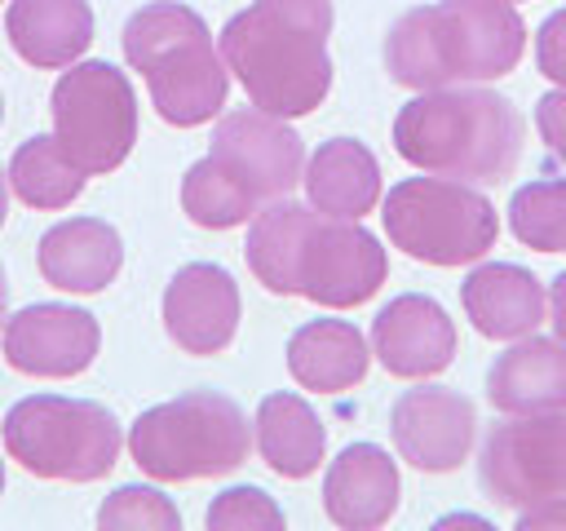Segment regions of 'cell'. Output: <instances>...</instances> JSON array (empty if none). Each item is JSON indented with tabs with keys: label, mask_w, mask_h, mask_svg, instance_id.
I'll return each instance as SVG.
<instances>
[{
	"label": "cell",
	"mask_w": 566,
	"mask_h": 531,
	"mask_svg": "<svg viewBox=\"0 0 566 531\" xmlns=\"http://www.w3.org/2000/svg\"><path fill=\"white\" fill-rule=\"evenodd\" d=\"M243 257L261 288L327 310L371 301L389 274V257L371 230L292 199H270L252 212Z\"/></svg>",
	"instance_id": "6da1fadb"
},
{
	"label": "cell",
	"mask_w": 566,
	"mask_h": 531,
	"mask_svg": "<svg viewBox=\"0 0 566 531\" xmlns=\"http://www.w3.org/2000/svg\"><path fill=\"white\" fill-rule=\"evenodd\" d=\"M332 0H252L221 27V62L248 102L296 119L332 88Z\"/></svg>",
	"instance_id": "7a4b0ae2"
},
{
	"label": "cell",
	"mask_w": 566,
	"mask_h": 531,
	"mask_svg": "<svg viewBox=\"0 0 566 531\" xmlns=\"http://www.w3.org/2000/svg\"><path fill=\"white\" fill-rule=\"evenodd\" d=\"M526 27L513 0H438L407 9L385 35V71L402 88L486 84L522 62Z\"/></svg>",
	"instance_id": "3957f363"
},
{
	"label": "cell",
	"mask_w": 566,
	"mask_h": 531,
	"mask_svg": "<svg viewBox=\"0 0 566 531\" xmlns=\"http://www.w3.org/2000/svg\"><path fill=\"white\" fill-rule=\"evenodd\" d=\"M394 150L433 177L495 186L522 159V115L482 84L424 88L398 111Z\"/></svg>",
	"instance_id": "277c9868"
},
{
	"label": "cell",
	"mask_w": 566,
	"mask_h": 531,
	"mask_svg": "<svg viewBox=\"0 0 566 531\" xmlns=\"http://www.w3.org/2000/svg\"><path fill=\"white\" fill-rule=\"evenodd\" d=\"M124 58L133 71H142L164 124L195 128L221 115L230 71L221 62V49L212 44L208 22L195 9L177 0L142 4L124 22Z\"/></svg>",
	"instance_id": "5b68a950"
},
{
	"label": "cell",
	"mask_w": 566,
	"mask_h": 531,
	"mask_svg": "<svg viewBox=\"0 0 566 531\" xmlns=\"http://www.w3.org/2000/svg\"><path fill=\"white\" fill-rule=\"evenodd\" d=\"M252 451V425L234 398L190 389L146 407L128 429L133 465L155 482H190L234 473Z\"/></svg>",
	"instance_id": "8992f818"
},
{
	"label": "cell",
	"mask_w": 566,
	"mask_h": 531,
	"mask_svg": "<svg viewBox=\"0 0 566 531\" xmlns=\"http://www.w3.org/2000/svg\"><path fill=\"white\" fill-rule=\"evenodd\" d=\"M0 442L35 478L97 482L115 469L124 434L119 420L93 398L31 394L4 412Z\"/></svg>",
	"instance_id": "52a82bcc"
},
{
	"label": "cell",
	"mask_w": 566,
	"mask_h": 531,
	"mask_svg": "<svg viewBox=\"0 0 566 531\" xmlns=\"http://www.w3.org/2000/svg\"><path fill=\"white\" fill-rule=\"evenodd\" d=\"M394 248L424 266H469L495 248L500 217L482 190L455 177H407L380 208Z\"/></svg>",
	"instance_id": "ba28073f"
},
{
	"label": "cell",
	"mask_w": 566,
	"mask_h": 531,
	"mask_svg": "<svg viewBox=\"0 0 566 531\" xmlns=\"http://www.w3.org/2000/svg\"><path fill=\"white\" fill-rule=\"evenodd\" d=\"M57 146L88 173H115L137 142V97L111 62H75L49 93Z\"/></svg>",
	"instance_id": "9c48e42d"
},
{
	"label": "cell",
	"mask_w": 566,
	"mask_h": 531,
	"mask_svg": "<svg viewBox=\"0 0 566 531\" xmlns=\"http://www.w3.org/2000/svg\"><path fill=\"white\" fill-rule=\"evenodd\" d=\"M478 478L500 509H526L566 491V407L500 420L482 442Z\"/></svg>",
	"instance_id": "30bf717a"
},
{
	"label": "cell",
	"mask_w": 566,
	"mask_h": 531,
	"mask_svg": "<svg viewBox=\"0 0 566 531\" xmlns=\"http://www.w3.org/2000/svg\"><path fill=\"white\" fill-rule=\"evenodd\" d=\"M208 155L256 199H283L305 177V146L296 128L283 115H270L261 106L226 111L212 128Z\"/></svg>",
	"instance_id": "8fae6325"
},
{
	"label": "cell",
	"mask_w": 566,
	"mask_h": 531,
	"mask_svg": "<svg viewBox=\"0 0 566 531\" xmlns=\"http://www.w3.org/2000/svg\"><path fill=\"white\" fill-rule=\"evenodd\" d=\"M97 345H102V327L80 305H53V301L22 305L18 314H4L0 327L4 363L40 381L80 376L97 358Z\"/></svg>",
	"instance_id": "7c38bea8"
},
{
	"label": "cell",
	"mask_w": 566,
	"mask_h": 531,
	"mask_svg": "<svg viewBox=\"0 0 566 531\" xmlns=\"http://www.w3.org/2000/svg\"><path fill=\"white\" fill-rule=\"evenodd\" d=\"M389 438L407 465L424 473H451L473 451L478 412L460 389H442V385L402 389L389 407Z\"/></svg>",
	"instance_id": "4fadbf2b"
},
{
	"label": "cell",
	"mask_w": 566,
	"mask_h": 531,
	"mask_svg": "<svg viewBox=\"0 0 566 531\" xmlns=\"http://www.w3.org/2000/svg\"><path fill=\"white\" fill-rule=\"evenodd\" d=\"M164 327L186 354H221L239 332V283L212 261L181 266L164 288Z\"/></svg>",
	"instance_id": "5bb4252c"
},
{
	"label": "cell",
	"mask_w": 566,
	"mask_h": 531,
	"mask_svg": "<svg viewBox=\"0 0 566 531\" xmlns=\"http://www.w3.org/2000/svg\"><path fill=\"white\" fill-rule=\"evenodd\" d=\"M371 354L402 381L438 376L455 358V323L433 296L402 292L371 319Z\"/></svg>",
	"instance_id": "9a60e30c"
},
{
	"label": "cell",
	"mask_w": 566,
	"mask_h": 531,
	"mask_svg": "<svg viewBox=\"0 0 566 531\" xmlns=\"http://www.w3.org/2000/svg\"><path fill=\"white\" fill-rule=\"evenodd\" d=\"M402 496L398 465L376 442H349L327 465L323 478V509L345 531H376L394 518Z\"/></svg>",
	"instance_id": "2e32d148"
},
{
	"label": "cell",
	"mask_w": 566,
	"mask_h": 531,
	"mask_svg": "<svg viewBox=\"0 0 566 531\" xmlns=\"http://www.w3.org/2000/svg\"><path fill=\"white\" fill-rule=\"evenodd\" d=\"M35 266L44 283L88 296L115 283L124 266V243H119V230L102 217H66L40 235Z\"/></svg>",
	"instance_id": "e0dca14e"
},
{
	"label": "cell",
	"mask_w": 566,
	"mask_h": 531,
	"mask_svg": "<svg viewBox=\"0 0 566 531\" xmlns=\"http://www.w3.org/2000/svg\"><path fill=\"white\" fill-rule=\"evenodd\" d=\"M486 398L500 416H539L566 407V345L557 336H517L491 372Z\"/></svg>",
	"instance_id": "ac0fdd59"
},
{
	"label": "cell",
	"mask_w": 566,
	"mask_h": 531,
	"mask_svg": "<svg viewBox=\"0 0 566 531\" xmlns=\"http://www.w3.org/2000/svg\"><path fill=\"white\" fill-rule=\"evenodd\" d=\"M460 305L486 341H517L539 327L548 310V292L531 270L509 261H486L473 266L469 279L460 283Z\"/></svg>",
	"instance_id": "d6986e66"
},
{
	"label": "cell",
	"mask_w": 566,
	"mask_h": 531,
	"mask_svg": "<svg viewBox=\"0 0 566 531\" xmlns=\"http://www.w3.org/2000/svg\"><path fill=\"white\" fill-rule=\"evenodd\" d=\"M4 35L13 53L40 71L71 66L93 44V4L88 0H9Z\"/></svg>",
	"instance_id": "ffe728a7"
},
{
	"label": "cell",
	"mask_w": 566,
	"mask_h": 531,
	"mask_svg": "<svg viewBox=\"0 0 566 531\" xmlns=\"http://www.w3.org/2000/svg\"><path fill=\"white\" fill-rule=\"evenodd\" d=\"M371 367V345L345 319H310L287 341V372L301 389L345 394Z\"/></svg>",
	"instance_id": "44dd1931"
},
{
	"label": "cell",
	"mask_w": 566,
	"mask_h": 531,
	"mask_svg": "<svg viewBox=\"0 0 566 531\" xmlns=\"http://www.w3.org/2000/svg\"><path fill=\"white\" fill-rule=\"evenodd\" d=\"M305 199L323 217L358 221L380 199V164L354 137H332L305 159Z\"/></svg>",
	"instance_id": "7402d4cb"
},
{
	"label": "cell",
	"mask_w": 566,
	"mask_h": 531,
	"mask_svg": "<svg viewBox=\"0 0 566 531\" xmlns=\"http://www.w3.org/2000/svg\"><path fill=\"white\" fill-rule=\"evenodd\" d=\"M256 451L279 478H310L323 465L327 429L301 394H265L256 407Z\"/></svg>",
	"instance_id": "603a6c76"
},
{
	"label": "cell",
	"mask_w": 566,
	"mask_h": 531,
	"mask_svg": "<svg viewBox=\"0 0 566 531\" xmlns=\"http://www.w3.org/2000/svg\"><path fill=\"white\" fill-rule=\"evenodd\" d=\"M88 173L57 146L53 133H35L27 137L13 159H9V186L13 195L27 204V208H44V212H57L66 204L80 199Z\"/></svg>",
	"instance_id": "cb8c5ba5"
},
{
	"label": "cell",
	"mask_w": 566,
	"mask_h": 531,
	"mask_svg": "<svg viewBox=\"0 0 566 531\" xmlns=\"http://www.w3.org/2000/svg\"><path fill=\"white\" fill-rule=\"evenodd\" d=\"M181 208H186V217H190L195 226H203V230H230V226H243L261 204H256L212 155H203V159L190 164L186 177H181Z\"/></svg>",
	"instance_id": "d4e9b609"
},
{
	"label": "cell",
	"mask_w": 566,
	"mask_h": 531,
	"mask_svg": "<svg viewBox=\"0 0 566 531\" xmlns=\"http://www.w3.org/2000/svg\"><path fill=\"white\" fill-rule=\"evenodd\" d=\"M509 230L531 252H566V177L517 186L509 199Z\"/></svg>",
	"instance_id": "484cf974"
},
{
	"label": "cell",
	"mask_w": 566,
	"mask_h": 531,
	"mask_svg": "<svg viewBox=\"0 0 566 531\" xmlns=\"http://www.w3.org/2000/svg\"><path fill=\"white\" fill-rule=\"evenodd\" d=\"M102 531H177L181 513L177 504L155 487H115L97 509Z\"/></svg>",
	"instance_id": "4316f807"
},
{
	"label": "cell",
	"mask_w": 566,
	"mask_h": 531,
	"mask_svg": "<svg viewBox=\"0 0 566 531\" xmlns=\"http://www.w3.org/2000/svg\"><path fill=\"white\" fill-rule=\"evenodd\" d=\"M208 531H283V509L261 487H226L203 513Z\"/></svg>",
	"instance_id": "83f0119b"
},
{
	"label": "cell",
	"mask_w": 566,
	"mask_h": 531,
	"mask_svg": "<svg viewBox=\"0 0 566 531\" xmlns=\"http://www.w3.org/2000/svg\"><path fill=\"white\" fill-rule=\"evenodd\" d=\"M535 66L539 75H548L553 84L566 88V9L548 13L539 22V35H535Z\"/></svg>",
	"instance_id": "f1b7e54d"
},
{
	"label": "cell",
	"mask_w": 566,
	"mask_h": 531,
	"mask_svg": "<svg viewBox=\"0 0 566 531\" xmlns=\"http://www.w3.org/2000/svg\"><path fill=\"white\" fill-rule=\"evenodd\" d=\"M535 128H539L544 146L566 164V88H553L535 102Z\"/></svg>",
	"instance_id": "f546056e"
},
{
	"label": "cell",
	"mask_w": 566,
	"mask_h": 531,
	"mask_svg": "<svg viewBox=\"0 0 566 531\" xmlns=\"http://www.w3.org/2000/svg\"><path fill=\"white\" fill-rule=\"evenodd\" d=\"M517 527L522 531H566V491L539 500V504H526L517 509Z\"/></svg>",
	"instance_id": "4dcf8cb0"
},
{
	"label": "cell",
	"mask_w": 566,
	"mask_h": 531,
	"mask_svg": "<svg viewBox=\"0 0 566 531\" xmlns=\"http://www.w3.org/2000/svg\"><path fill=\"white\" fill-rule=\"evenodd\" d=\"M548 310H553V336L566 345V270L553 279V292H548Z\"/></svg>",
	"instance_id": "1f68e13d"
},
{
	"label": "cell",
	"mask_w": 566,
	"mask_h": 531,
	"mask_svg": "<svg viewBox=\"0 0 566 531\" xmlns=\"http://www.w3.org/2000/svg\"><path fill=\"white\" fill-rule=\"evenodd\" d=\"M4 305H9V279H4V266H0V327H4Z\"/></svg>",
	"instance_id": "d6a6232c"
},
{
	"label": "cell",
	"mask_w": 566,
	"mask_h": 531,
	"mask_svg": "<svg viewBox=\"0 0 566 531\" xmlns=\"http://www.w3.org/2000/svg\"><path fill=\"white\" fill-rule=\"evenodd\" d=\"M4 212H9V190H4V173H0V226H4Z\"/></svg>",
	"instance_id": "836d02e7"
},
{
	"label": "cell",
	"mask_w": 566,
	"mask_h": 531,
	"mask_svg": "<svg viewBox=\"0 0 566 531\" xmlns=\"http://www.w3.org/2000/svg\"><path fill=\"white\" fill-rule=\"evenodd\" d=\"M0 491H4V465H0Z\"/></svg>",
	"instance_id": "e575fe53"
},
{
	"label": "cell",
	"mask_w": 566,
	"mask_h": 531,
	"mask_svg": "<svg viewBox=\"0 0 566 531\" xmlns=\"http://www.w3.org/2000/svg\"><path fill=\"white\" fill-rule=\"evenodd\" d=\"M0 119H4V97H0Z\"/></svg>",
	"instance_id": "d590c367"
}]
</instances>
